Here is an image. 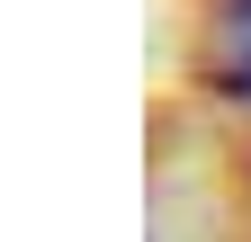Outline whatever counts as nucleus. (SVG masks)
Returning a JSON list of instances; mask_svg holds the SVG:
<instances>
[{
  "label": "nucleus",
  "instance_id": "nucleus-1",
  "mask_svg": "<svg viewBox=\"0 0 251 242\" xmlns=\"http://www.w3.org/2000/svg\"><path fill=\"white\" fill-rule=\"evenodd\" d=\"M206 81L225 99H251V0H215L206 9Z\"/></svg>",
  "mask_w": 251,
  "mask_h": 242
}]
</instances>
